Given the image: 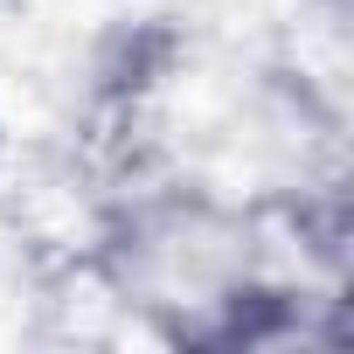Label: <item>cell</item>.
Returning <instances> with one entry per match:
<instances>
[{"label":"cell","mask_w":354,"mask_h":354,"mask_svg":"<svg viewBox=\"0 0 354 354\" xmlns=\"http://www.w3.org/2000/svg\"><path fill=\"white\" fill-rule=\"evenodd\" d=\"M0 160H8V125H0Z\"/></svg>","instance_id":"obj_1"}]
</instances>
